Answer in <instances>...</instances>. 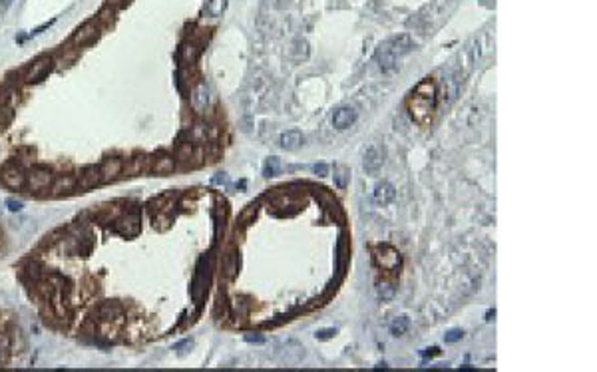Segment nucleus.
Masks as SVG:
<instances>
[{"mask_svg":"<svg viewBox=\"0 0 597 372\" xmlns=\"http://www.w3.org/2000/svg\"><path fill=\"white\" fill-rule=\"evenodd\" d=\"M462 336H464V332H462V331H458V329H454V331H450V332H446L444 340H446V342H458Z\"/></svg>","mask_w":597,"mask_h":372,"instance_id":"obj_21","label":"nucleus"},{"mask_svg":"<svg viewBox=\"0 0 597 372\" xmlns=\"http://www.w3.org/2000/svg\"><path fill=\"white\" fill-rule=\"evenodd\" d=\"M98 181H100V167H88L80 179V187L88 189V187H94Z\"/></svg>","mask_w":597,"mask_h":372,"instance_id":"obj_14","label":"nucleus"},{"mask_svg":"<svg viewBox=\"0 0 597 372\" xmlns=\"http://www.w3.org/2000/svg\"><path fill=\"white\" fill-rule=\"evenodd\" d=\"M279 167H281V164H279V158H271V160L267 162L265 173H267V175H277V173H279Z\"/></svg>","mask_w":597,"mask_h":372,"instance_id":"obj_20","label":"nucleus"},{"mask_svg":"<svg viewBox=\"0 0 597 372\" xmlns=\"http://www.w3.org/2000/svg\"><path fill=\"white\" fill-rule=\"evenodd\" d=\"M337 185H339V187H344V185H346V177H344V169H339V171H337Z\"/></svg>","mask_w":597,"mask_h":372,"instance_id":"obj_26","label":"nucleus"},{"mask_svg":"<svg viewBox=\"0 0 597 372\" xmlns=\"http://www.w3.org/2000/svg\"><path fill=\"white\" fill-rule=\"evenodd\" d=\"M223 10H225V0H211L209 6H207V12L213 14V16H219Z\"/></svg>","mask_w":597,"mask_h":372,"instance_id":"obj_18","label":"nucleus"},{"mask_svg":"<svg viewBox=\"0 0 597 372\" xmlns=\"http://www.w3.org/2000/svg\"><path fill=\"white\" fill-rule=\"evenodd\" d=\"M195 54H197V48H195V46H189V44H185V46L181 48V58H183L185 62H191V60H195Z\"/></svg>","mask_w":597,"mask_h":372,"instance_id":"obj_19","label":"nucleus"},{"mask_svg":"<svg viewBox=\"0 0 597 372\" xmlns=\"http://www.w3.org/2000/svg\"><path fill=\"white\" fill-rule=\"evenodd\" d=\"M412 50V40L408 36H398V38H392L388 42H384L379 52H377V60H379V66L383 72H392L398 58L406 52Z\"/></svg>","mask_w":597,"mask_h":372,"instance_id":"obj_1","label":"nucleus"},{"mask_svg":"<svg viewBox=\"0 0 597 372\" xmlns=\"http://www.w3.org/2000/svg\"><path fill=\"white\" fill-rule=\"evenodd\" d=\"M434 354H438V348H428V350L424 352V356H434Z\"/></svg>","mask_w":597,"mask_h":372,"instance_id":"obj_29","label":"nucleus"},{"mask_svg":"<svg viewBox=\"0 0 597 372\" xmlns=\"http://www.w3.org/2000/svg\"><path fill=\"white\" fill-rule=\"evenodd\" d=\"M98 317H102L104 321H112V319H122V311L118 305H112V303H104L100 309H98Z\"/></svg>","mask_w":597,"mask_h":372,"instance_id":"obj_15","label":"nucleus"},{"mask_svg":"<svg viewBox=\"0 0 597 372\" xmlns=\"http://www.w3.org/2000/svg\"><path fill=\"white\" fill-rule=\"evenodd\" d=\"M114 231L120 233V235H124V237L135 235V233L139 231V217H137L135 213H129L128 217H124V219H120V221L116 223Z\"/></svg>","mask_w":597,"mask_h":372,"instance_id":"obj_5","label":"nucleus"},{"mask_svg":"<svg viewBox=\"0 0 597 372\" xmlns=\"http://www.w3.org/2000/svg\"><path fill=\"white\" fill-rule=\"evenodd\" d=\"M76 187V179L70 177V175H64V177H58L52 185V195H60L64 191H72Z\"/></svg>","mask_w":597,"mask_h":372,"instance_id":"obj_13","label":"nucleus"},{"mask_svg":"<svg viewBox=\"0 0 597 372\" xmlns=\"http://www.w3.org/2000/svg\"><path fill=\"white\" fill-rule=\"evenodd\" d=\"M247 340H249V342H257V344H263V342H265L261 336H247Z\"/></svg>","mask_w":597,"mask_h":372,"instance_id":"obj_28","label":"nucleus"},{"mask_svg":"<svg viewBox=\"0 0 597 372\" xmlns=\"http://www.w3.org/2000/svg\"><path fill=\"white\" fill-rule=\"evenodd\" d=\"M50 68H52V60L48 58V56H42V58H38L28 70H26V74H24V82H28V84H32V82H38V80H42L46 74L50 72Z\"/></svg>","mask_w":597,"mask_h":372,"instance_id":"obj_3","label":"nucleus"},{"mask_svg":"<svg viewBox=\"0 0 597 372\" xmlns=\"http://www.w3.org/2000/svg\"><path fill=\"white\" fill-rule=\"evenodd\" d=\"M54 22H56V18H52V20H48V22H44V24H42V26H38V28H34V30H32V32H30V34H28V36H30V38H32V36H38V34H40V32H42V30H48V28H50V26H52V24H54Z\"/></svg>","mask_w":597,"mask_h":372,"instance_id":"obj_23","label":"nucleus"},{"mask_svg":"<svg viewBox=\"0 0 597 372\" xmlns=\"http://www.w3.org/2000/svg\"><path fill=\"white\" fill-rule=\"evenodd\" d=\"M154 169H156L158 173H170V171L175 169V162H173L171 158H160V160L156 162Z\"/></svg>","mask_w":597,"mask_h":372,"instance_id":"obj_16","label":"nucleus"},{"mask_svg":"<svg viewBox=\"0 0 597 372\" xmlns=\"http://www.w3.org/2000/svg\"><path fill=\"white\" fill-rule=\"evenodd\" d=\"M381 165H383V156L379 152V147H370V150L366 152V156H364V169L375 173V171H379Z\"/></svg>","mask_w":597,"mask_h":372,"instance_id":"obj_11","label":"nucleus"},{"mask_svg":"<svg viewBox=\"0 0 597 372\" xmlns=\"http://www.w3.org/2000/svg\"><path fill=\"white\" fill-rule=\"evenodd\" d=\"M394 197H396V191H394V187H392L390 183H383V185H379L377 191H375V199H377V203H381V205H388Z\"/></svg>","mask_w":597,"mask_h":372,"instance_id":"obj_12","label":"nucleus"},{"mask_svg":"<svg viewBox=\"0 0 597 372\" xmlns=\"http://www.w3.org/2000/svg\"><path fill=\"white\" fill-rule=\"evenodd\" d=\"M356 122V112L352 108H339L333 116V125L337 129H346Z\"/></svg>","mask_w":597,"mask_h":372,"instance_id":"obj_6","label":"nucleus"},{"mask_svg":"<svg viewBox=\"0 0 597 372\" xmlns=\"http://www.w3.org/2000/svg\"><path fill=\"white\" fill-rule=\"evenodd\" d=\"M337 331L335 329H327V331H319L317 332V338H329V336H333Z\"/></svg>","mask_w":597,"mask_h":372,"instance_id":"obj_27","label":"nucleus"},{"mask_svg":"<svg viewBox=\"0 0 597 372\" xmlns=\"http://www.w3.org/2000/svg\"><path fill=\"white\" fill-rule=\"evenodd\" d=\"M408 331V321L404 319V317H400V319H396L392 325H390V332L394 334V336H402L404 332Z\"/></svg>","mask_w":597,"mask_h":372,"instance_id":"obj_17","label":"nucleus"},{"mask_svg":"<svg viewBox=\"0 0 597 372\" xmlns=\"http://www.w3.org/2000/svg\"><path fill=\"white\" fill-rule=\"evenodd\" d=\"M50 181H52V173H50V169L40 167V165L32 167V173H30V177H28V183H30V189H32V191L46 189V187L50 185Z\"/></svg>","mask_w":597,"mask_h":372,"instance_id":"obj_4","label":"nucleus"},{"mask_svg":"<svg viewBox=\"0 0 597 372\" xmlns=\"http://www.w3.org/2000/svg\"><path fill=\"white\" fill-rule=\"evenodd\" d=\"M96 36H98V28H96V24L88 22V24H84L82 28H78V32L72 36V44H74V46H82V44H86V42L94 40Z\"/></svg>","mask_w":597,"mask_h":372,"instance_id":"obj_8","label":"nucleus"},{"mask_svg":"<svg viewBox=\"0 0 597 372\" xmlns=\"http://www.w3.org/2000/svg\"><path fill=\"white\" fill-rule=\"evenodd\" d=\"M6 205H8V209H10V211H22V207H24V203H22V201H14V199H8V201H6Z\"/></svg>","mask_w":597,"mask_h":372,"instance_id":"obj_25","label":"nucleus"},{"mask_svg":"<svg viewBox=\"0 0 597 372\" xmlns=\"http://www.w3.org/2000/svg\"><path fill=\"white\" fill-rule=\"evenodd\" d=\"M313 171L319 175V177H325V175H329V167L325 165V164H317L315 167H313Z\"/></svg>","mask_w":597,"mask_h":372,"instance_id":"obj_24","label":"nucleus"},{"mask_svg":"<svg viewBox=\"0 0 597 372\" xmlns=\"http://www.w3.org/2000/svg\"><path fill=\"white\" fill-rule=\"evenodd\" d=\"M392 294H394V289L390 287V285H381V296L383 299H392Z\"/></svg>","mask_w":597,"mask_h":372,"instance_id":"obj_22","label":"nucleus"},{"mask_svg":"<svg viewBox=\"0 0 597 372\" xmlns=\"http://www.w3.org/2000/svg\"><path fill=\"white\" fill-rule=\"evenodd\" d=\"M301 143H303V133L298 131V129H289V131H285L283 135H281V145L285 147V150H297V147H301Z\"/></svg>","mask_w":597,"mask_h":372,"instance_id":"obj_10","label":"nucleus"},{"mask_svg":"<svg viewBox=\"0 0 597 372\" xmlns=\"http://www.w3.org/2000/svg\"><path fill=\"white\" fill-rule=\"evenodd\" d=\"M432 108H434V84L428 80L426 94H422V90L416 88V92H414V104L410 106V110H412V116H414L420 124H424L426 118L430 116V110H432Z\"/></svg>","mask_w":597,"mask_h":372,"instance_id":"obj_2","label":"nucleus"},{"mask_svg":"<svg viewBox=\"0 0 597 372\" xmlns=\"http://www.w3.org/2000/svg\"><path fill=\"white\" fill-rule=\"evenodd\" d=\"M122 173V162L120 160H108L100 167V181H110Z\"/></svg>","mask_w":597,"mask_h":372,"instance_id":"obj_9","label":"nucleus"},{"mask_svg":"<svg viewBox=\"0 0 597 372\" xmlns=\"http://www.w3.org/2000/svg\"><path fill=\"white\" fill-rule=\"evenodd\" d=\"M0 179L4 181V185H8L10 189H20L24 185V175L18 167H4L2 173H0Z\"/></svg>","mask_w":597,"mask_h":372,"instance_id":"obj_7","label":"nucleus"}]
</instances>
